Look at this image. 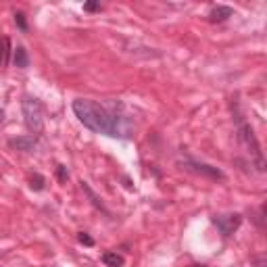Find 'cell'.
Returning <instances> with one entry per match:
<instances>
[{"mask_svg":"<svg viewBox=\"0 0 267 267\" xmlns=\"http://www.w3.org/2000/svg\"><path fill=\"white\" fill-rule=\"evenodd\" d=\"M240 221H242V217H240L238 213H232V215H215V217H213V223L219 227L221 234H225V236L234 234V230L240 225Z\"/></svg>","mask_w":267,"mask_h":267,"instance_id":"277c9868","label":"cell"},{"mask_svg":"<svg viewBox=\"0 0 267 267\" xmlns=\"http://www.w3.org/2000/svg\"><path fill=\"white\" fill-rule=\"evenodd\" d=\"M240 142L244 144V148L249 150L251 155H253V159L257 161L259 171H263V169H265V167H263V152H261V146H259L257 138H255V131L251 129V125H242V127H240Z\"/></svg>","mask_w":267,"mask_h":267,"instance_id":"3957f363","label":"cell"},{"mask_svg":"<svg viewBox=\"0 0 267 267\" xmlns=\"http://www.w3.org/2000/svg\"><path fill=\"white\" fill-rule=\"evenodd\" d=\"M15 21H17V25L21 27L23 31L27 29V23H25V15H23V13H17V15H15Z\"/></svg>","mask_w":267,"mask_h":267,"instance_id":"4fadbf2b","label":"cell"},{"mask_svg":"<svg viewBox=\"0 0 267 267\" xmlns=\"http://www.w3.org/2000/svg\"><path fill=\"white\" fill-rule=\"evenodd\" d=\"M73 113H75V117L92 131L107 134V136H125L121 129L123 119L109 113L98 103L88 101V98H78V101H73Z\"/></svg>","mask_w":267,"mask_h":267,"instance_id":"6da1fadb","label":"cell"},{"mask_svg":"<svg viewBox=\"0 0 267 267\" xmlns=\"http://www.w3.org/2000/svg\"><path fill=\"white\" fill-rule=\"evenodd\" d=\"M186 169L190 171H196V174H203L207 178H213V180H223V174L217 169V167H211V165H201V163H186Z\"/></svg>","mask_w":267,"mask_h":267,"instance_id":"5b68a950","label":"cell"},{"mask_svg":"<svg viewBox=\"0 0 267 267\" xmlns=\"http://www.w3.org/2000/svg\"><path fill=\"white\" fill-rule=\"evenodd\" d=\"M190 267H205V265H190Z\"/></svg>","mask_w":267,"mask_h":267,"instance_id":"e0dca14e","label":"cell"},{"mask_svg":"<svg viewBox=\"0 0 267 267\" xmlns=\"http://www.w3.org/2000/svg\"><path fill=\"white\" fill-rule=\"evenodd\" d=\"M9 59H11V40L7 36L0 38V67H7L9 65Z\"/></svg>","mask_w":267,"mask_h":267,"instance_id":"9c48e42d","label":"cell"},{"mask_svg":"<svg viewBox=\"0 0 267 267\" xmlns=\"http://www.w3.org/2000/svg\"><path fill=\"white\" fill-rule=\"evenodd\" d=\"M9 144H11L13 148H17V150H23V152H31V150H36V138H34V136L13 138Z\"/></svg>","mask_w":267,"mask_h":267,"instance_id":"52a82bcc","label":"cell"},{"mask_svg":"<svg viewBox=\"0 0 267 267\" xmlns=\"http://www.w3.org/2000/svg\"><path fill=\"white\" fill-rule=\"evenodd\" d=\"M234 15V11H232V7H215L211 13H209V21L211 23H221V21H225V19H230Z\"/></svg>","mask_w":267,"mask_h":267,"instance_id":"8992f818","label":"cell"},{"mask_svg":"<svg viewBox=\"0 0 267 267\" xmlns=\"http://www.w3.org/2000/svg\"><path fill=\"white\" fill-rule=\"evenodd\" d=\"M3 121H5V111L0 109V123H3Z\"/></svg>","mask_w":267,"mask_h":267,"instance_id":"2e32d148","label":"cell"},{"mask_svg":"<svg viewBox=\"0 0 267 267\" xmlns=\"http://www.w3.org/2000/svg\"><path fill=\"white\" fill-rule=\"evenodd\" d=\"M103 263H105L107 267H123V265H125V259H123L121 255H117V253L109 251V253L103 255Z\"/></svg>","mask_w":267,"mask_h":267,"instance_id":"30bf717a","label":"cell"},{"mask_svg":"<svg viewBox=\"0 0 267 267\" xmlns=\"http://www.w3.org/2000/svg\"><path fill=\"white\" fill-rule=\"evenodd\" d=\"M21 111H23V121L31 134H42L44 129V111L38 98L34 96H23L21 101Z\"/></svg>","mask_w":267,"mask_h":267,"instance_id":"7a4b0ae2","label":"cell"},{"mask_svg":"<svg viewBox=\"0 0 267 267\" xmlns=\"http://www.w3.org/2000/svg\"><path fill=\"white\" fill-rule=\"evenodd\" d=\"M78 240H80L82 244H86V246H94V240H92V238H90L88 234H84V232H82V234L78 236Z\"/></svg>","mask_w":267,"mask_h":267,"instance_id":"9a60e30c","label":"cell"},{"mask_svg":"<svg viewBox=\"0 0 267 267\" xmlns=\"http://www.w3.org/2000/svg\"><path fill=\"white\" fill-rule=\"evenodd\" d=\"M13 63H15V67H19V69L29 67V56H27V50H25L23 46H17V48H15V52H13Z\"/></svg>","mask_w":267,"mask_h":267,"instance_id":"ba28073f","label":"cell"},{"mask_svg":"<svg viewBox=\"0 0 267 267\" xmlns=\"http://www.w3.org/2000/svg\"><path fill=\"white\" fill-rule=\"evenodd\" d=\"M29 186H31V190H36V192H40V190H44V178L40 174H34L29 180Z\"/></svg>","mask_w":267,"mask_h":267,"instance_id":"8fae6325","label":"cell"},{"mask_svg":"<svg viewBox=\"0 0 267 267\" xmlns=\"http://www.w3.org/2000/svg\"><path fill=\"white\" fill-rule=\"evenodd\" d=\"M56 176H59V182H67V178H69L67 167H65V165H59V167H56Z\"/></svg>","mask_w":267,"mask_h":267,"instance_id":"7c38bea8","label":"cell"},{"mask_svg":"<svg viewBox=\"0 0 267 267\" xmlns=\"http://www.w3.org/2000/svg\"><path fill=\"white\" fill-rule=\"evenodd\" d=\"M98 9H101V5L94 3V0H90V3L84 5V11H88V13H94V11H98Z\"/></svg>","mask_w":267,"mask_h":267,"instance_id":"5bb4252c","label":"cell"}]
</instances>
